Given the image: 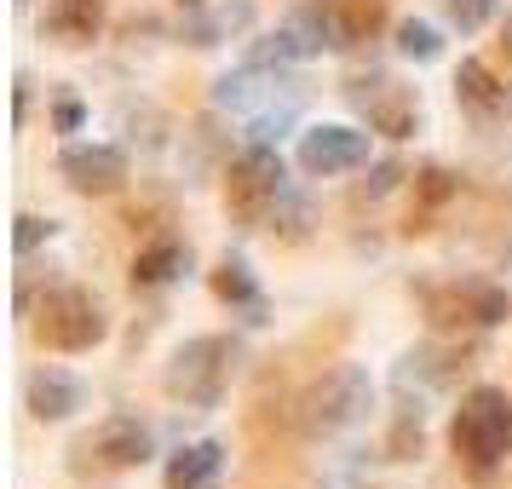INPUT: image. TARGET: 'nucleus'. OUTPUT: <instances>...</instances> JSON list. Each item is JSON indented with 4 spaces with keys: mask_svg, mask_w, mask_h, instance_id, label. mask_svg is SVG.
I'll list each match as a JSON object with an SVG mask.
<instances>
[{
    "mask_svg": "<svg viewBox=\"0 0 512 489\" xmlns=\"http://www.w3.org/2000/svg\"><path fill=\"white\" fill-rule=\"evenodd\" d=\"M392 35H397V52H403V58H415V64H438V58H443V35L426 24V18H403Z\"/></svg>",
    "mask_w": 512,
    "mask_h": 489,
    "instance_id": "21",
    "label": "nucleus"
},
{
    "mask_svg": "<svg viewBox=\"0 0 512 489\" xmlns=\"http://www.w3.org/2000/svg\"><path fill=\"white\" fill-rule=\"evenodd\" d=\"M52 236H58V219H47V213H18V219H12V254L18 259L41 254Z\"/></svg>",
    "mask_w": 512,
    "mask_h": 489,
    "instance_id": "23",
    "label": "nucleus"
},
{
    "mask_svg": "<svg viewBox=\"0 0 512 489\" xmlns=\"http://www.w3.org/2000/svg\"><path fill=\"white\" fill-rule=\"evenodd\" d=\"M426 449V426H420V409H397L392 432H386V461H420Z\"/></svg>",
    "mask_w": 512,
    "mask_h": 489,
    "instance_id": "22",
    "label": "nucleus"
},
{
    "mask_svg": "<svg viewBox=\"0 0 512 489\" xmlns=\"http://www.w3.org/2000/svg\"><path fill=\"white\" fill-rule=\"evenodd\" d=\"M29 87H35V81H29L24 70L12 75V127H24L29 121Z\"/></svg>",
    "mask_w": 512,
    "mask_h": 489,
    "instance_id": "28",
    "label": "nucleus"
},
{
    "mask_svg": "<svg viewBox=\"0 0 512 489\" xmlns=\"http://www.w3.org/2000/svg\"><path fill=\"white\" fill-rule=\"evenodd\" d=\"M18 6H29V0H18Z\"/></svg>",
    "mask_w": 512,
    "mask_h": 489,
    "instance_id": "31",
    "label": "nucleus"
},
{
    "mask_svg": "<svg viewBox=\"0 0 512 489\" xmlns=\"http://www.w3.org/2000/svg\"><path fill=\"white\" fill-rule=\"evenodd\" d=\"M449 449H455V461L484 484L495 478L512 455V392L507 386H466L461 392V409L449 415Z\"/></svg>",
    "mask_w": 512,
    "mask_h": 489,
    "instance_id": "1",
    "label": "nucleus"
},
{
    "mask_svg": "<svg viewBox=\"0 0 512 489\" xmlns=\"http://www.w3.org/2000/svg\"><path fill=\"white\" fill-rule=\"evenodd\" d=\"M58 179L87 196V202H104V196H121L133 167H127V150L121 144H64L58 156Z\"/></svg>",
    "mask_w": 512,
    "mask_h": 489,
    "instance_id": "9",
    "label": "nucleus"
},
{
    "mask_svg": "<svg viewBox=\"0 0 512 489\" xmlns=\"http://www.w3.org/2000/svg\"><path fill=\"white\" fill-rule=\"evenodd\" d=\"M455 104H461L472 121H501L512 110V93L484 58H461V64H455Z\"/></svg>",
    "mask_w": 512,
    "mask_h": 489,
    "instance_id": "14",
    "label": "nucleus"
},
{
    "mask_svg": "<svg viewBox=\"0 0 512 489\" xmlns=\"http://www.w3.org/2000/svg\"><path fill=\"white\" fill-rule=\"evenodd\" d=\"M294 162H300L305 179H346L357 167H369V133L351 121H317L300 133Z\"/></svg>",
    "mask_w": 512,
    "mask_h": 489,
    "instance_id": "8",
    "label": "nucleus"
},
{
    "mask_svg": "<svg viewBox=\"0 0 512 489\" xmlns=\"http://www.w3.org/2000/svg\"><path fill=\"white\" fill-rule=\"evenodd\" d=\"M346 98H351V110L369 121V133H380V139L397 144V139H415L420 133V93L409 81H397V75H386V70L351 75Z\"/></svg>",
    "mask_w": 512,
    "mask_h": 489,
    "instance_id": "7",
    "label": "nucleus"
},
{
    "mask_svg": "<svg viewBox=\"0 0 512 489\" xmlns=\"http://www.w3.org/2000/svg\"><path fill=\"white\" fill-rule=\"evenodd\" d=\"M24 409L41 420V426H58V420H70V415L87 409V386H81L70 369L41 363V369H29V380H24Z\"/></svg>",
    "mask_w": 512,
    "mask_h": 489,
    "instance_id": "11",
    "label": "nucleus"
},
{
    "mask_svg": "<svg viewBox=\"0 0 512 489\" xmlns=\"http://www.w3.org/2000/svg\"><path fill=\"white\" fill-rule=\"evenodd\" d=\"M265 231L282 236V242H305V231H311V208H305V196H300V190H288V196H282Z\"/></svg>",
    "mask_w": 512,
    "mask_h": 489,
    "instance_id": "24",
    "label": "nucleus"
},
{
    "mask_svg": "<svg viewBox=\"0 0 512 489\" xmlns=\"http://www.w3.org/2000/svg\"><path fill=\"white\" fill-rule=\"evenodd\" d=\"M29 328H35V340L47 351L81 357V351H93V346L110 340V311H104V300H98L93 288H81V282H52L47 294H41V305H35Z\"/></svg>",
    "mask_w": 512,
    "mask_h": 489,
    "instance_id": "4",
    "label": "nucleus"
},
{
    "mask_svg": "<svg viewBox=\"0 0 512 489\" xmlns=\"http://www.w3.org/2000/svg\"><path fill=\"white\" fill-rule=\"evenodd\" d=\"M449 196H461V179L449 173V167H420L415 173V202H420V213L409 219V231H426V219L449 202Z\"/></svg>",
    "mask_w": 512,
    "mask_h": 489,
    "instance_id": "20",
    "label": "nucleus"
},
{
    "mask_svg": "<svg viewBox=\"0 0 512 489\" xmlns=\"http://www.w3.org/2000/svg\"><path fill=\"white\" fill-rule=\"evenodd\" d=\"M248 24H254V6H248V0H236V6H213V12L202 6V12H190L179 35H185L190 47H219L231 29H248Z\"/></svg>",
    "mask_w": 512,
    "mask_h": 489,
    "instance_id": "19",
    "label": "nucleus"
},
{
    "mask_svg": "<svg viewBox=\"0 0 512 489\" xmlns=\"http://www.w3.org/2000/svg\"><path fill=\"white\" fill-rule=\"evenodd\" d=\"M501 52L512 58V18H507V29H501Z\"/></svg>",
    "mask_w": 512,
    "mask_h": 489,
    "instance_id": "29",
    "label": "nucleus"
},
{
    "mask_svg": "<svg viewBox=\"0 0 512 489\" xmlns=\"http://www.w3.org/2000/svg\"><path fill=\"white\" fill-rule=\"evenodd\" d=\"M219 478H225V443L219 438L179 443L162 466V489H219Z\"/></svg>",
    "mask_w": 512,
    "mask_h": 489,
    "instance_id": "15",
    "label": "nucleus"
},
{
    "mask_svg": "<svg viewBox=\"0 0 512 489\" xmlns=\"http://www.w3.org/2000/svg\"><path fill=\"white\" fill-rule=\"evenodd\" d=\"M208 288H213V300H219V305L242 311V323H265V288H259V277L248 271V259L225 254L208 271Z\"/></svg>",
    "mask_w": 512,
    "mask_h": 489,
    "instance_id": "17",
    "label": "nucleus"
},
{
    "mask_svg": "<svg viewBox=\"0 0 512 489\" xmlns=\"http://www.w3.org/2000/svg\"><path fill=\"white\" fill-rule=\"evenodd\" d=\"M75 455H98V466H110V472H133L156 455V432L139 415H104Z\"/></svg>",
    "mask_w": 512,
    "mask_h": 489,
    "instance_id": "10",
    "label": "nucleus"
},
{
    "mask_svg": "<svg viewBox=\"0 0 512 489\" xmlns=\"http://www.w3.org/2000/svg\"><path fill=\"white\" fill-rule=\"evenodd\" d=\"M282 87H288L282 70L242 64L236 75H219V81H213V104H219V110H231V116H259V110H271V104H277ZM282 104H288V98H282Z\"/></svg>",
    "mask_w": 512,
    "mask_h": 489,
    "instance_id": "13",
    "label": "nucleus"
},
{
    "mask_svg": "<svg viewBox=\"0 0 512 489\" xmlns=\"http://www.w3.org/2000/svg\"><path fill=\"white\" fill-rule=\"evenodd\" d=\"M104 18H110V0H47L41 35H52L58 47H93L104 35Z\"/></svg>",
    "mask_w": 512,
    "mask_h": 489,
    "instance_id": "16",
    "label": "nucleus"
},
{
    "mask_svg": "<svg viewBox=\"0 0 512 489\" xmlns=\"http://www.w3.org/2000/svg\"><path fill=\"white\" fill-rule=\"evenodd\" d=\"M415 305L432 334H489L512 317V294L489 277H455V282H420Z\"/></svg>",
    "mask_w": 512,
    "mask_h": 489,
    "instance_id": "3",
    "label": "nucleus"
},
{
    "mask_svg": "<svg viewBox=\"0 0 512 489\" xmlns=\"http://www.w3.org/2000/svg\"><path fill=\"white\" fill-rule=\"evenodd\" d=\"M403 179H415V173L397 162V156H386V162H374V167H369V179H363V190H357V196H363V202H380V196H392Z\"/></svg>",
    "mask_w": 512,
    "mask_h": 489,
    "instance_id": "26",
    "label": "nucleus"
},
{
    "mask_svg": "<svg viewBox=\"0 0 512 489\" xmlns=\"http://www.w3.org/2000/svg\"><path fill=\"white\" fill-rule=\"evenodd\" d=\"M179 6H185V12H202V6H208V0H179Z\"/></svg>",
    "mask_w": 512,
    "mask_h": 489,
    "instance_id": "30",
    "label": "nucleus"
},
{
    "mask_svg": "<svg viewBox=\"0 0 512 489\" xmlns=\"http://www.w3.org/2000/svg\"><path fill=\"white\" fill-rule=\"evenodd\" d=\"M317 12H323L334 52L369 47V41H380V29H386V0H317Z\"/></svg>",
    "mask_w": 512,
    "mask_h": 489,
    "instance_id": "12",
    "label": "nucleus"
},
{
    "mask_svg": "<svg viewBox=\"0 0 512 489\" xmlns=\"http://www.w3.org/2000/svg\"><path fill=\"white\" fill-rule=\"evenodd\" d=\"M190 271V248L179 236H156L133 254V288H167Z\"/></svg>",
    "mask_w": 512,
    "mask_h": 489,
    "instance_id": "18",
    "label": "nucleus"
},
{
    "mask_svg": "<svg viewBox=\"0 0 512 489\" xmlns=\"http://www.w3.org/2000/svg\"><path fill=\"white\" fill-rule=\"evenodd\" d=\"M242 369V340L236 334H190L185 346L167 357L162 392L179 409H219Z\"/></svg>",
    "mask_w": 512,
    "mask_h": 489,
    "instance_id": "2",
    "label": "nucleus"
},
{
    "mask_svg": "<svg viewBox=\"0 0 512 489\" xmlns=\"http://www.w3.org/2000/svg\"><path fill=\"white\" fill-rule=\"evenodd\" d=\"M288 190H294V179H288V162H282L277 144L248 139V150H236L231 167H225V213L242 231H265Z\"/></svg>",
    "mask_w": 512,
    "mask_h": 489,
    "instance_id": "5",
    "label": "nucleus"
},
{
    "mask_svg": "<svg viewBox=\"0 0 512 489\" xmlns=\"http://www.w3.org/2000/svg\"><path fill=\"white\" fill-rule=\"evenodd\" d=\"M81 121H87L81 98H58V104H52V127H58V133H81Z\"/></svg>",
    "mask_w": 512,
    "mask_h": 489,
    "instance_id": "27",
    "label": "nucleus"
},
{
    "mask_svg": "<svg viewBox=\"0 0 512 489\" xmlns=\"http://www.w3.org/2000/svg\"><path fill=\"white\" fill-rule=\"evenodd\" d=\"M369 409H374L369 369H363V363H334V369L305 392L300 426H305V438H340L357 420H369Z\"/></svg>",
    "mask_w": 512,
    "mask_h": 489,
    "instance_id": "6",
    "label": "nucleus"
},
{
    "mask_svg": "<svg viewBox=\"0 0 512 489\" xmlns=\"http://www.w3.org/2000/svg\"><path fill=\"white\" fill-rule=\"evenodd\" d=\"M443 12H449V24L461 29V35H478L501 12V0H443Z\"/></svg>",
    "mask_w": 512,
    "mask_h": 489,
    "instance_id": "25",
    "label": "nucleus"
}]
</instances>
